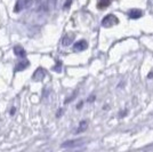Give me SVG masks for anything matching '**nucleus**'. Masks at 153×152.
<instances>
[{"mask_svg": "<svg viewBox=\"0 0 153 152\" xmlns=\"http://www.w3.org/2000/svg\"><path fill=\"white\" fill-rule=\"evenodd\" d=\"M73 39H74V34L73 33H68V34H65L62 39V45L63 46H69V45L73 41Z\"/></svg>", "mask_w": 153, "mask_h": 152, "instance_id": "obj_6", "label": "nucleus"}, {"mask_svg": "<svg viewBox=\"0 0 153 152\" xmlns=\"http://www.w3.org/2000/svg\"><path fill=\"white\" fill-rule=\"evenodd\" d=\"M149 78H153V72H150V73H149Z\"/></svg>", "mask_w": 153, "mask_h": 152, "instance_id": "obj_18", "label": "nucleus"}, {"mask_svg": "<svg viewBox=\"0 0 153 152\" xmlns=\"http://www.w3.org/2000/svg\"><path fill=\"white\" fill-rule=\"evenodd\" d=\"M23 4L25 7H29L32 4V0H23Z\"/></svg>", "mask_w": 153, "mask_h": 152, "instance_id": "obj_14", "label": "nucleus"}, {"mask_svg": "<svg viewBox=\"0 0 153 152\" xmlns=\"http://www.w3.org/2000/svg\"><path fill=\"white\" fill-rule=\"evenodd\" d=\"M72 1H73V0H66V1H65V4H64V9H68V8H70L71 4H72Z\"/></svg>", "mask_w": 153, "mask_h": 152, "instance_id": "obj_13", "label": "nucleus"}, {"mask_svg": "<svg viewBox=\"0 0 153 152\" xmlns=\"http://www.w3.org/2000/svg\"><path fill=\"white\" fill-rule=\"evenodd\" d=\"M110 4H111V0H100L97 4V7L100 9H104V8L110 6Z\"/></svg>", "mask_w": 153, "mask_h": 152, "instance_id": "obj_9", "label": "nucleus"}, {"mask_svg": "<svg viewBox=\"0 0 153 152\" xmlns=\"http://www.w3.org/2000/svg\"><path fill=\"white\" fill-rule=\"evenodd\" d=\"M118 23H119V19L113 14H108L102 19V25L104 28H111L113 25H117Z\"/></svg>", "mask_w": 153, "mask_h": 152, "instance_id": "obj_1", "label": "nucleus"}, {"mask_svg": "<svg viewBox=\"0 0 153 152\" xmlns=\"http://www.w3.org/2000/svg\"><path fill=\"white\" fill-rule=\"evenodd\" d=\"M128 15H129V17L130 19H140V17H142V15H143V12L140 10V9H131L129 13H128Z\"/></svg>", "mask_w": 153, "mask_h": 152, "instance_id": "obj_7", "label": "nucleus"}, {"mask_svg": "<svg viewBox=\"0 0 153 152\" xmlns=\"http://www.w3.org/2000/svg\"><path fill=\"white\" fill-rule=\"evenodd\" d=\"M30 65V62L27 61V60H23V61H19V63L15 65V71H23V70H25L27 66Z\"/></svg>", "mask_w": 153, "mask_h": 152, "instance_id": "obj_5", "label": "nucleus"}, {"mask_svg": "<svg viewBox=\"0 0 153 152\" xmlns=\"http://www.w3.org/2000/svg\"><path fill=\"white\" fill-rule=\"evenodd\" d=\"M14 51H15V55H17V56H24L25 55V51H24V49L21 46H15L14 47Z\"/></svg>", "mask_w": 153, "mask_h": 152, "instance_id": "obj_10", "label": "nucleus"}, {"mask_svg": "<svg viewBox=\"0 0 153 152\" xmlns=\"http://www.w3.org/2000/svg\"><path fill=\"white\" fill-rule=\"evenodd\" d=\"M88 44L86 40H80V41H76V44L73 45V49L76 51H82L85 49H87Z\"/></svg>", "mask_w": 153, "mask_h": 152, "instance_id": "obj_3", "label": "nucleus"}, {"mask_svg": "<svg viewBox=\"0 0 153 152\" xmlns=\"http://www.w3.org/2000/svg\"><path fill=\"white\" fill-rule=\"evenodd\" d=\"M44 77H45V70L42 69V68H38V69L36 70V72L33 73V80H36V81H38V80H41V79H44Z\"/></svg>", "mask_w": 153, "mask_h": 152, "instance_id": "obj_4", "label": "nucleus"}, {"mask_svg": "<svg viewBox=\"0 0 153 152\" xmlns=\"http://www.w3.org/2000/svg\"><path fill=\"white\" fill-rule=\"evenodd\" d=\"M37 1H40V0H37Z\"/></svg>", "mask_w": 153, "mask_h": 152, "instance_id": "obj_19", "label": "nucleus"}, {"mask_svg": "<svg viewBox=\"0 0 153 152\" xmlns=\"http://www.w3.org/2000/svg\"><path fill=\"white\" fill-rule=\"evenodd\" d=\"M94 98H95V96H90V98L88 100L89 102H91V101H94Z\"/></svg>", "mask_w": 153, "mask_h": 152, "instance_id": "obj_16", "label": "nucleus"}, {"mask_svg": "<svg viewBox=\"0 0 153 152\" xmlns=\"http://www.w3.org/2000/svg\"><path fill=\"white\" fill-rule=\"evenodd\" d=\"M61 68H62V63L57 61V62H56V65L53 68V70H54V71H56V72H61Z\"/></svg>", "mask_w": 153, "mask_h": 152, "instance_id": "obj_12", "label": "nucleus"}, {"mask_svg": "<svg viewBox=\"0 0 153 152\" xmlns=\"http://www.w3.org/2000/svg\"><path fill=\"white\" fill-rule=\"evenodd\" d=\"M87 127H88V122L87 121H81L80 122V125L78 127V129H76V133L80 134V133H83V132H86V129H87Z\"/></svg>", "mask_w": 153, "mask_h": 152, "instance_id": "obj_8", "label": "nucleus"}, {"mask_svg": "<svg viewBox=\"0 0 153 152\" xmlns=\"http://www.w3.org/2000/svg\"><path fill=\"white\" fill-rule=\"evenodd\" d=\"M24 7V4H23V0H17L16 1V5H15V8H14V10L16 12V13H19L22 10V8Z\"/></svg>", "mask_w": 153, "mask_h": 152, "instance_id": "obj_11", "label": "nucleus"}, {"mask_svg": "<svg viewBox=\"0 0 153 152\" xmlns=\"http://www.w3.org/2000/svg\"><path fill=\"white\" fill-rule=\"evenodd\" d=\"M151 148H152V149H153V144H151V145H147V146H145V148H144V149H151Z\"/></svg>", "mask_w": 153, "mask_h": 152, "instance_id": "obj_15", "label": "nucleus"}, {"mask_svg": "<svg viewBox=\"0 0 153 152\" xmlns=\"http://www.w3.org/2000/svg\"><path fill=\"white\" fill-rule=\"evenodd\" d=\"M14 113H15V109L13 108V109H12V110H10V114H12V115H13Z\"/></svg>", "mask_w": 153, "mask_h": 152, "instance_id": "obj_17", "label": "nucleus"}, {"mask_svg": "<svg viewBox=\"0 0 153 152\" xmlns=\"http://www.w3.org/2000/svg\"><path fill=\"white\" fill-rule=\"evenodd\" d=\"M85 141H86L85 139H71V141H66V142H64L63 144H62V146H63V148H76V146L82 145Z\"/></svg>", "mask_w": 153, "mask_h": 152, "instance_id": "obj_2", "label": "nucleus"}]
</instances>
